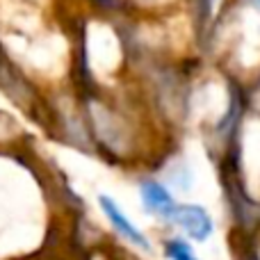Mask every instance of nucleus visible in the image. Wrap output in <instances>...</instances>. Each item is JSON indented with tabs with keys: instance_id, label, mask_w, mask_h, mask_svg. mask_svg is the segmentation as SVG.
Returning a JSON list of instances; mask_svg holds the SVG:
<instances>
[{
	"instance_id": "obj_1",
	"label": "nucleus",
	"mask_w": 260,
	"mask_h": 260,
	"mask_svg": "<svg viewBox=\"0 0 260 260\" xmlns=\"http://www.w3.org/2000/svg\"><path fill=\"white\" fill-rule=\"evenodd\" d=\"M174 221L178 226H183L189 238H194L197 242L208 240L212 233V219L201 206H178Z\"/></svg>"
},
{
	"instance_id": "obj_2",
	"label": "nucleus",
	"mask_w": 260,
	"mask_h": 260,
	"mask_svg": "<svg viewBox=\"0 0 260 260\" xmlns=\"http://www.w3.org/2000/svg\"><path fill=\"white\" fill-rule=\"evenodd\" d=\"M99 203H101V208H103V212L108 215V219L112 221V226L123 235V238L128 240V242H133L135 247L144 249V251H151V242L146 240V235L139 233V231L135 229L133 224H130V219H128L126 215H123L121 210H119L117 203H114L112 199L105 197V194H101V197H99Z\"/></svg>"
},
{
	"instance_id": "obj_3",
	"label": "nucleus",
	"mask_w": 260,
	"mask_h": 260,
	"mask_svg": "<svg viewBox=\"0 0 260 260\" xmlns=\"http://www.w3.org/2000/svg\"><path fill=\"white\" fill-rule=\"evenodd\" d=\"M142 201L146 206V210L155 212V215L165 217V219H174L176 208H178L174 203V199H171V194L155 180L142 183Z\"/></svg>"
},
{
	"instance_id": "obj_4",
	"label": "nucleus",
	"mask_w": 260,
	"mask_h": 260,
	"mask_svg": "<svg viewBox=\"0 0 260 260\" xmlns=\"http://www.w3.org/2000/svg\"><path fill=\"white\" fill-rule=\"evenodd\" d=\"M167 256L171 260H197L192 253V249H189L185 242H180V240H171V242L167 244Z\"/></svg>"
}]
</instances>
